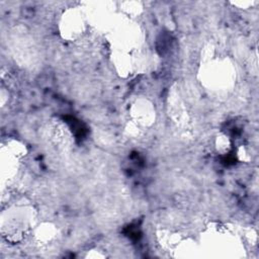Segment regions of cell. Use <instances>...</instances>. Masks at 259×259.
Returning <instances> with one entry per match:
<instances>
[{
    "label": "cell",
    "instance_id": "cell-1",
    "mask_svg": "<svg viewBox=\"0 0 259 259\" xmlns=\"http://www.w3.org/2000/svg\"><path fill=\"white\" fill-rule=\"evenodd\" d=\"M84 29L83 19L76 11H70L63 15L61 22V33L67 39H75L82 34Z\"/></svg>",
    "mask_w": 259,
    "mask_h": 259
},
{
    "label": "cell",
    "instance_id": "cell-2",
    "mask_svg": "<svg viewBox=\"0 0 259 259\" xmlns=\"http://www.w3.org/2000/svg\"><path fill=\"white\" fill-rule=\"evenodd\" d=\"M134 121L138 125H150L155 119V109L147 99H138L131 108Z\"/></svg>",
    "mask_w": 259,
    "mask_h": 259
},
{
    "label": "cell",
    "instance_id": "cell-3",
    "mask_svg": "<svg viewBox=\"0 0 259 259\" xmlns=\"http://www.w3.org/2000/svg\"><path fill=\"white\" fill-rule=\"evenodd\" d=\"M35 236H36V238H37V240L39 242H50L55 237V230L51 226L40 227L37 230Z\"/></svg>",
    "mask_w": 259,
    "mask_h": 259
},
{
    "label": "cell",
    "instance_id": "cell-4",
    "mask_svg": "<svg viewBox=\"0 0 259 259\" xmlns=\"http://www.w3.org/2000/svg\"><path fill=\"white\" fill-rule=\"evenodd\" d=\"M215 145H217L218 151H220L221 153H226V152L229 151V149L231 147V142H230L228 137L220 136L217 139V144Z\"/></svg>",
    "mask_w": 259,
    "mask_h": 259
}]
</instances>
